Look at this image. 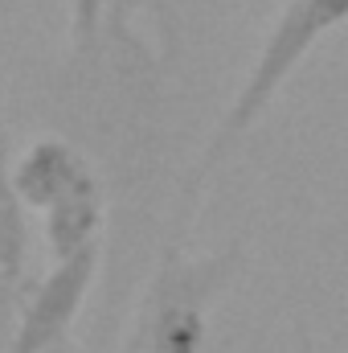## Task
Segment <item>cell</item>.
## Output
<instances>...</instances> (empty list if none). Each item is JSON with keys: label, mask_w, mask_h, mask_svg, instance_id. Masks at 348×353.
Here are the masks:
<instances>
[{"label": "cell", "mask_w": 348, "mask_h": 353, "mask_svg": "<svg viewBox=\"0 0 348 353\" xmlns=\"http://www.w3.org/2000/svg\"><path fill=\"white\" fill-rule=\"evenodd\" d=\"M111 0H70V50H87L107 21Z\"/></svg>", "instance_id": "obj_8"}, {"label": "cell", "mask_w": 348, "mask_h": 353, "mask_svg": "<svg viewBox=\"0 0 348 353\" xmlns=\"http://www.w3.org/2000/svg\"><path fill=\"white\" fill-rule=\"evenodd\" d=\"M242 267V239H230L205 255H188L184 234H164L156 267L135 300L123 353H201L209 337V312L238 283Z\"/></svg>", "instance_id": "obj_3"}, {"label": "cell", "mask_w": 348, "mask_h": 353, "mask_svg": "<svg viewBox=\"0 0 348 353\" xmlns=\"http://www.w3.org/2000/svg\"><path fill=\"white\" fill-rule=\"evenodd\" d=\"M107 176H90L87 185H78L70 197H62L58 205H50L41 214V239L50 259H66L78 255L94 243H102V226H107Z\"/></svg>", "instance_id": "obj_7"}, {"label": "cell", "mask_w": 348, "mask_h": 353, "mask_svg": "<svg viewBox=\"0 0 348 353\" xmlns=\"http://www.w3.org/2000/svg\"><path fill=\"white\" fill-rule=\"evenodd\" d=\"M295 353H320L316 337H312V329H307L303 321H295Z\"/></svg>", "instance_id": "obj_9"}, {"label": "cell", "mask_w": 348, "mask_h": 353, "mask_svg": "<svg viewBox=\"0 0 348 353\" xmlns=\"http://www.w3.org/2000/svg\"><path fill=\"white\" fill-rule=\"evenodd\" d=\"M340 25H348V0H283V8L274 12L262 46L254 50L250 70L242 74V83L234 90V99L221 107L217 123L209 128V136L201 140L197 157L188 161V169L176 181L168 234H188L205 185L242 148V140L266 119V111L274 107L283 87L295 79V70L312 58V50L328 33H336Z\"/></svg>", "instance_id": "obj_2"}, {"label": "cell", "mask_w": 348, "mask_h": 353, "mask_svg": "<svg viewBox=\"0 0 348 353\" xmlns=\"http://www.w3.org/2000/svg\"><path fill=\"white\" fill-rule=\"evenodd\" d=\"M98 267H102V243H94L78 255L54 259V267L37 283H29L12 337L4 341L0 353H45L58 341H70V329L87 308Z\"/></svg>", "instance_id": "obj_4"}, {"label": "cell", "mask_w": 348, "mask_h": 353, "mask_svg": "<svg viewBox=\"0 0 348 353\" xmlns=\"http://www.w3.org/2000/svg\"><path fill=\"white\" fill-rule=\"evenodd\" d=\"M184 37L168 0H111L87 50L58 70V128L78 140L123 201L164 181L176 136Z\"/></svg>", "instance_id": "obj_1"}, {"label": "cell", "mask_w": 348, "mask_h": 353, "mask_svg": "<svg viewBox=\"0 0 348 353\" xmlns=\"http://www.w3.org/2000/svg\"><path fill=\"white\" fill-rule=\"evenodd\" d=\"M98 173L102 169L94 165V157L78 140H70L66 132L33 136L12 157V185H17L21 201L37 214H45L50 205H58L62 197H70L78 185H87Z\"/></svg>", "instance_id": "obj_5"}, {"label": "cell", "mask_w": 348, "mask_h": 353, "mask_svg": "<svg viewBox=\"0 0 348 353\" xmlns=\"http://www.w3.org/2000/svg\"><path fill=\"white\" fill-rule=\"evenodd\" d=\"M45 353H83V350H78V345H74V341H58V345H54V350H45Z\"/></svg>", "instance_id": "obj_10"}, {"label": "cell", "mask_w": 348, "mask_h": 353, "mask_svg": "<svg viewBox=\"0 0 348 353\" xmlns=\"http://www.w3.org/2000/svg\"><path fill=\"white\" fill-rule=\"evenodd\" d=\"M0 132H8V128H4V115H0Z\"/></svg>", "instance_id": "obj_11"}, {"label": "cell", "mask_w": 348, "mask_h": 353, "mask_svg": "<svg viewBox=\"0 0 348 353\" xmlns=\"http://www.w3.org/2000/svg\"><path fill=\"white\" fill-rule=\"evenodd\" d=\"M29 205L12 185V144L0 132V350L12 337L21 300L29 292Z\"/></svg>", "instance_id": "obj_6"}]
</instances>
